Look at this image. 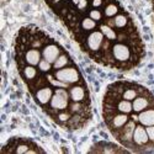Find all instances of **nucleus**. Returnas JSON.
Here are the masks:
<instances>
[{"instance_id": "f257e3e1", "label": "nucleus", "mask_w": 154, "mask_h": 154, "mask_svg": "<svg viewBox=\"0 0 154 154\" xmlns=\"http://www.w3.org/2000/svg\"><path fill=\"white\" fill-rule=\"evenodd\" d=\"M140 58L134 54L132 48L122 42L115 41L111 46V66L119 69H131L139 63Z\"/></svg>"}, {"instance_id": "f03ea898", "label": "nucleus", "mask_w": 154, "mask_h": 154, "mask_svg": "<svg viewBox=\"0 0 154 154\" xmlns=\"http://www.w3.org/2000/svg\"><path fill=\"white\" fill-rule=\"evenodd\" d=\"M69 104H70V97H69L68 90L66 88H57L53 93V96L51 99L48 106L43 110L52 116V115L59 111L67 110L69 107Z\"/></svg>"}, {"instance_id": "7ed1b4c3", "label": "nucleus", "mask_w": 154, "mask_h": 154, "mask_svg": "<svg viewBox=\"0 0 154 154\" xmlns=\"http://www.w3.org/2000/svg\"><path fill=\"white\" fill-rule=\"evenodd\" d=\"M104 41H105V36L102 35V32L100 30H94L93 32H90L85 37V40L80 45V47L89 56L95 59V57L97 56Z\"/></svg>"}, {"instance_id": "20e7f679", "label": "nucleus", "mask_w": 154, "mask_h": 154, "mask_svg": "<svg viewBox=\"0 0 154 154\" xmlns=\"http://www.w3.org/2000/svg\"><path fill=\"white\" fill-rule=\"evenodd\" d=\"M53 78L56 80H59L67 85H73L79 82H83L80 72L78 70L75 66H68L66 68H62L58 70H54L53 73Z\"/></svg>"}, {"instance_id": "39448f33", "label": "nucleus", "mask_w": 154, "mask_h": 154, "mask_svg": "<svg viewBox=\"0 0 154 154\" xmlns=\"http://www.w3.org/2000/svg\"><path fill=\"white\" fill-rule=\"evenodd\" d=\"M42 59L41 49L37 48H27L22 51H16V60L17 66H35L37 67L38 63Z\"/></svg>"}, {"instance_id": "423d86ee", "label": "nucleus", "mask_w": 154, "mask_h": 154, "mask_svg": "<svg viewBox=\"0 0 154 154\" xmlns=\"http://www.w3.org/2000/svg\"><path fill=\"white\" fill-rule=\"evenodd\" d=\"M136 122L130 120L128 121L121 130H119L117 132L112 133L115 136L119 142L123 146H130L131 147V143H132V137H133V132H134V128H136Z\"/></svg>"}, {"instance_id": "0eeeda50", "label": "nucleus", "mask_w": 154, "mask_h": 154, "mask_svg": "<svg viewBox=\"0 0 154 154\" xmlns=\"http://www.w3.org/2000/svg\"><path fill=\"white\" fill-rule=\"evenodd\" d=\"M14 147L10 148V149H3L2 153L5 152H12V153H16V154H29V153H40L43 152L42 149L38 148L33 142L27 139H17L16 144H12Z\"/></svg>"}, {"instance_id": "6e6552de", "label": "nucleus", "mask_w": 154, "mask_h": 154, "mask_svg": "<svg viewBox=\"0 0 154 154\" xmlns=\"http://www.w3.org/2000/svg\"><path fill=\"white\" fill-rule=\"evenodd\" d=\"M68 93L70 101L74 102H86L90 101L89 99V90L84 83H76L68 88Z\"/></svg>"}, {"instance_id": "1a4fd4ad", "label": "nucleus", "mask_w": 154, "mask_h": 154, "mask_svg": "<svg viewBox=\"0 0 154 154\" xmlns=\"http://www.w3.org/2000/svg\"><path fill=\"white\" fill-rule=\"evenodd\" d=\"M152 106H154V96L148 90L138 95L132 101V109H133V112H136V113L142 112L146 109L152 107Z\"/></svg>"}, {"instance_id": "9d476101", "label": "nucleus", "mask_w": 154, "mask_h": 154, "mask_svg": "<svg viewBox=\"0 0 154 154\" xmlns=\"http://www.w3.org/2000/svg\"><path fill=\"white\" fill-rule=\"evenodd\" d=\"M105 121H106V125L109 127V130L111 131V133H115L119 130H121V128L130 121V115L119 112V113L112 115L110 117H106Z\"/></svg>"}, {"instance_id": "9b49d317", "label": "nucleus", "mask_w": 154, "mask_h": 154, "mask_svg": "<svg viewBox=\"0 0 154 154\" xmlns=\"http://www.w3.org/2000/svg\"><path fill=\"white\" fill-rule=\"evenodd\" d=\"M102 21L106 22L107 25H110V26L113 27L116 31L123 30V29H126L128 26V25L132 23V20L130 17V15H128L127 12H125V11L119 12V14L115 17H112V19H104Z\"/></svg>"}, {"instance_id": "f8f14e48", "label": "nucleus", "mask_w": 154, "mask_h": 154, "mask_svg": "<svg viewBox=\"0 0 154 154\" xmlns=\"http://www.w3.org/2000/svg\"><path fill=\"white\" fill-rule=\"evenodd\" d=\"M41 52H42V58H45L46 60H48L49 63H54L56 59L63 53V49L59 45H57L56 42H53L52 40H51L42 49H41Z\"/></svg>"}, {"instance_id": "ddd939ff", "label": "nucleus", "mask_w": 154, "mask_h": 154, "mask_svg": "<svg viewBox=\"0 0 154 154\" xmlns=\"http://www.w3.org/2000/svg\"><path fill=\"white\" fill-rule=\"evenodd\" d=\"M53 93H54L53 89H52V86H51V84H49V85L40 88L32 95H33V97H35L37 104L40 106H42L43 109H46L48 106V104H49L51 99H52V96H53Z\"/></svg>"}, {"instance_id": "4468645a", "label": "nucleus", "mask_w": 154, "mask_h": 154, "mask_svg": "<svg viewBox=\"0 0 154 154\" xmlns=\"http://www.w3.org/2000/svg\"><path fill=\"white\" fill-rule=\"evenodd\" d=\"M149 143V138H148V133L147 130L143 125H137L133 132V137H132V143L134 147L137 148H142V147H147Z\"/></svg>"}, {"instance_id": "2eb2a0df", "label": "nucleus", "mask_w": 154, "mask_h": 154, "mask_svg": "<svg viewBox=\"0 0 154 154\" xmlns=\"http://www.w3.org/2000/svg\"><path fill=\"white\" fill-rule=\"evenodd\" d=\"M147 89L142 88L140 85L132 84V83H123V91H122V99L133 101L138 95L144 93Z\"/></svg>"}, {"instance_id": "dca6fc26", "label": "nucleus", "mask_w": 154, "mask_h": 154, "mask_svg": "<svg viewBox=\"0 0 154 154\" xmlns=\"http://www.w3.org/2000/svg\"><path fill=\"white\" fill-rule=\"evenodd\" d=\"M19 70H20L22 79L27 84L32 83L37 76L41 74V72L38 70V68H36L35 66H19Z\"/></svg>"}, {"instance_id": "f3484780", "label": "nucleus", "mask_w": 154, "mask_h": 154, "mask_svg": "<svg viewBox=\"0 0 154 154\" xmlns=\"http://www.w3.org/2000/svg\"><path fill=\"white\" fill-rule=\"evenodd\" d=\"M119 12H121V8L115 0H105L104 11H102L104 19H112L116 16Z\"/></svg>"}, {"instance_id": "a211bd4d", "label": "nucleus", "mask_w": 154, "mask_h": 154, "mask_svg": "<svg viewBox=\"0 0 154 154\" xmlns=\"http://www.w3.org/2000/svg\"><path fill=\"white\" fill-rule=\"evenodd\" d=\"M138 122L143 125L144 127L147 126H154V106L146 109L144 111L138 113Z\"/></svg>"}, {"instance_id": "6ab92c4d", "label": "nucleus", "mask_w": 154, "mask_h": 154, "mask_svg": "<svg viewBox=\"0 0 154 154\" xmlns=\"http://www.w3.org/2000/svg\"><path fill=\"white\" fill-rule=\"evenodd\" d=\"M99 30L102 32V35L105 36L106 40H109V41H111V42L117 41V31L115 30L113 27H111L110 25H107L106 22L102 21V22L99 25Z\"/></svg>"}, {"instance_id": "aec40b11", "label": "nucleus", "mask_w": 154, "mask_h": 154, "mask_svg": "<svg viewBox=\"0 0 154 154\" xmlns=\"http://www.w3.org/2000/svg\"><path fill=\"white\" fill-rule=\"evenodd\" d=\"M70 64V58L69 56L66 53V52H63L57 59L56 62L53 63V70H58V69H62V68H66L68 67Z\"/></svg>"}, {"instance_id": "412c9836", "label": "nucleus", "mask_w": 154, "mask_h": 154, "mask_svg": "<svg viewBox=\"0 0 154 154\" xmlns=\"http://www.w3.org/2000/svg\"><path fill=\"white\" fill-rule=\"evenodd\" d=\"M37 68H38V70H40L41 73L47 74V73H49L51 70L53 69V64H52V63H49L48 60H46L45 58H42V59H41V62L38 63Z\"/></svg>"}, {"instance_id": "4be33fe9", "label": "nucleus", "mask_w": 154, "mask_h": 154, "mask_svg": "<svg viewBox=\"0 0 154 154\" xmlns=\"http://www.w3.org/2000/svg\"><path fill=\"white\" fill-rule=\"evenodd\" d=\"M88 16L90 17V19H93L94 21H102L104 20V14H102V11L100 10V9H90L89 10V12H88Z\"/></svg>"}, {"instance_id": "5701e85b", "label": "nucleus", "mask_w": 154, "mask_h": 154, "mask_svg": "<svg viewBox=\"0 0 154 154\" xmlns=\"http://www.w3.org/2000/svg\"><path fill=\"white\" fill-rule=\"evenodd\" d=\"M146 130H147V133H148L149 142H152L154 144V126H147Z\"/></svg>"}, {"instance_id": "b1692460", "label": "nucleus", "mask_w": 154, "mask_h": 154, "mask_svg": "<svg viewBox=\"0 0 154 154\" xmlns=\"http://www.w3.org/2000/svg\"><path fill=\"white\" fill-rule=\"evenodd\" d=\"M105 4V0H90V5L94 9H100Z\"/></svg>"}, {"instance_id": "393cba45", "label": "nucleus", "mask_w": 154, "mask_h": 154, "mask_svg": "<svg viewBox=\"0 0 154 154\" xmlns=\"http://www.w3.org/2000/svg\"><path fill=\"white\" fill-rule=\"evenodd\" d=\"M153 5H154V0H153Z\"/></svg>"}]
</instances>
